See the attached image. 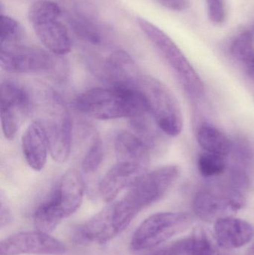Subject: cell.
<instances>
[{
	"label": "cell",
	"mask_w": 254,
	"mask_h": 255,
	"mask_svg": "<svg viewBox=\"0 0 254 255\" xmlns=\"http://www.w3.org/2000/svg\"><path fill=\"white\" fill-rule=\"evenodd\" d=\"M30 93L34 121L43 128L53 160L64 163L70 157L73 141V122L68 108L52 88L36 85Z\"/></svg>",
	"instance_id": "1"
},
{
	"label": "cell",
	"mask_w": 254,
	"mask_h": 255,
	"mask_svg": "<svg viewBox=\"0 0 254 255\" xmlns=\"http://www.w3.org/2000/svg\"><path fill=\"white\" fill-rule=\"evenodd\" d=\"M74 106L80 113L99 121L128 118L149 113L137 88L107 86L87 90L78 95Z\"/></svg>",
	"instance_id": "2"
},
{
	"label": "cell",
	"mask_w": 254,
	"mask_h": 255,
	"mask_svg": "<svg viewBox=\"0 0 254 255\" xmlns=\"http://www.w3.org/2000/svg\"><path fill=\"white\" fill-rule=\"evenodd\" d=\"M85 181L75 169L64 172L46 200L39 205L33 214L36 230L51 233L64 219L76 212L85 196Z\"/></svg>",
	"instance_id": "3"
},
{
	"label": "cell",
	"mask_w": 254,
	"mask_h": 255,
	"mask_svg": "<svg viewBox=\"0 0 254 255\" xmlns=\"http://www.w3.org/2000/svg\"><path fill=\"white\" fill-rule=\"evenodd\" d=\"M180 175L175 165L157 168L142 175L128 189L125 196L114 203L119 221L125 229L143 210L158 202L171 188Z\"/></svg>",
	"instance_id": "4"
},
{
	"label": "cell",
	"mask_w": 254,
	"mask_h": 255,
	"mask_svg": "<svg viewBox=\"0 0 254 255\" xmlns=\"http://www.w3.org/2000/svg\"><path fill=\"white\" fill-rule=\"evenodd\" d=\"M61 56L37 46L22 43L1 45L0 65L4 71L19 74L46 73L55 77L65 75V61Z\"/></svg>",
	"instance_id": "5"
},
{
	"label": "cell",
	"mask_w": 254,
	"mask_h": 255,
	"mask_svg": "<svg viewBox=\"0 0 254 255\" xmlns=\"http://www.w3.org/2000/svg\"><path fill=\"white\" fill-rule=\"evenodd\" d=\"M148 110L157 125L167 136H177L183 130L181 109L173 93L162 82L142 75L137 85Z\"/></svg>",
	"instance_id": "6"
},
{
	"label": "cell",
	"mask_w": 254,
	"mask_h": 255,
	"mask_svg": "<svg viewBox=\"0 0 254 255\" xmlns=\"http://www.w3.org/2000/svg\"><path fill=\"white\" fill-rule=\"evenodd\" d=\"M137 22L141 31L177 74L189 95L201 98L204 93V83L180 48L168 34L145 18L138 17Z\"/></svg>",
	"instance_id": "7"
},
{
	"label": "cell",
	"mask_w": 254,
	"mask_h": 255,
	"mask_svg": "<svg viewBox=\"0 0 254 255\" xmlns=\"http://www.w3.org/2000/svg\"><path fill=\"white\" fill-rule=\"evenodd\" d=\"M28 16L37 38L49 52L58 56L70 52L71 39L63 22L59 4L49 0L35 1L30 7Z\"/></svg>",
	"instance_id": "8"
},
{
	"label": "cell",
	"mask_w": 254,
	"mask_h": 255,
	"mask_svg": "<svg viewBox=\"0 0 254 255\" xmlns=\"http://www.w3.org/2000/svg\"><path fill=\"white\" fill-rule=\"evenodd\" d=\"M192 223L189 214L162 212L148 217L140 225L131 238L133 251L150 250L188 229Z\"/></svg>",
	"instance_id": "9"
},
{
	"label": "cell",
	"mask_w": 254,
	"mask_h": 255,
	"mask_svg": "<svg viewBox=\"0 0 254 255\" xmlns=\"http://www.w3.org/2000/svg\"><path fill=\"white\" fill-rule=\"evenodd\" d=\"M246 197L234 193L225 182L200 190L194 196L192 208L197 217L207 222L231 217L244 208Z\"/></svg>",
	"instance_id": "10"
},
{
	"label": "cell",
	"mask_w": 254,
	"mask_h": 255,
	"mask_svg": "<svg viewBox=\"0 0 254 255\" xmlns=\"http://www.w3.org/2000/svg\"><path fill=\"white\" fill-rule=\"evenodd\" d=\"M31 93L16 82L5 80L0 87V115L4 137L13 140L25 120L31 115Z\"/></svg>",
	"instance_id": "11"
},
{
	"label": "cell",
	"mask_w": 254,
	"mask_h": 255,
	"mask_svg": "<svg viewBox=\"0 0 254 255\" xmlns=\"http://www.w3.org/2000/svg\"><path fill=\"white\" fill-rule=\"evenodd\" d=\"M92 68L108 86L137 88L143 75L132 57L122 49L113 51L102 60L93 62Z\"/></svg>",
	"instance_id": "12"
},
{
	"label": "cell",
	"mask_w": 254,
	"mask_h": 255,
	"mask_svg": "<svg viewBox=\"0 0 254 255\" xmlns=\"http://www.w3.org/2000/svg\"><path fill=\"white\" fill-rule=\"evenodd\" d=\"M66 252L62 242L37 230L13 234L0 243V255H61Z\"/></svg>",
	"instance_id": "13"
},
{
	"label": "cell",
	"mask_w": 254,
	"mask_h": 255,
	"mask_svg": "<svg viewBox=\"0 0 254 255\" xmlns=\"http://www.w3.org/2000/svg\"><path fill=\"white\" fill-rule=\"evenodd\" d=\"M122 232L111 204L79 226L75 240L81 244H104Z\"/></svg>",
	"instance_id": "14"
},
{
	"label": "cell",
	"mask_w": 254,
	"mask_h": 255,
	"mask_svg": "<svg viewBox=\"0 0 254 255\" xmlns=\"http://www.w3.org/2000/svg\"><path fill=\"white\" fill-rule=\"evenodd\" d=\"M146 172V169L140 166L116 162L101 178L97 187V194L104 202L110 203L121 192L128 190L137 178Z\"/></svg>",
	"instance_id": "15"
},
{
	"label": "cell",
	"mask_w": 254,
	"mask_h": 255,
	"mask_svg": "<svg viewBox=\"0 0 254 255\" xmlns=\"http://www.w3.org/2000/svg\"><path fill=\"white\" fill-rule=\"evenodd\" d=\"M213 235L221 247L233 251L252 241L254 227L242 219L225 217L215 222Z\"/></svg>",
	"instance_id": "16"
},
{
	"label": "cell",
	"mask_w": 254,
	"mask_h": 255,
	"mask_svg": "<svg viewBox=\"0 0 254 255\" xmlns=\"http://www.w3.org/2000/svg\"><path fill=\"white\" fill-rule=\"evenodd\" d=\"M22 154L27 164L34 171H41L50 154L49 142L43 128L33 121L25 129L21 139Z\"/></svg>",
	"instance_id": "17"
},
{
	"label": "cell",
	"mask_w": 254,
	"mask_h": 255,
	"mask_svg": "<svg viewBox=\"0 0 254 255\" xmlns=\"http://www.w3.org/2000/svg\"><path fill=\"white\" fill-rule=\"evenodd\" d=\"M114 150L116 162L130 163L147 169L152 151L133 132H119L115 138Z\"/></svg>",
	"instance_id": "18"
},
{
	"label": "cell",
	"mask_w": 254,
	"mask_h": 255,
	"mask_svg": "<svg viewBox=\"0 0 254 255\" xmlns=\"http://www.w3.org/2000/svg\"><path fill=\"white\" fill-rule=\"evenodd\" d=\"M67 21L74 34L85 43L94 46L105 43V28L90 15L75 10L69 13Z\"/></svg>",
	"instance_id": "19"
},
{
	"label": "cell",
	"mask_w": 254,
	"mask_h": 255,
	"mask_svg": "<svg viewBox=\"0 0 254 255\" xmlns=\"http://www.w3.org/2000/svg\"><path fill=\"white\" fill-rule=\"evenodd\" d=\"M80 133L86 145L81 163L82 170L85 174L95 173L104 158L102 139L96 130L89 126L81 127Z\"/></svg>",
	"instance_id": "20"
},
{
	"label": "cell",
	"mask_w": 254,
	"mask_h": 255,
	"mask_svg": "<svg viewBox=\"0 0 254 255\" xmlns=\"http://www.w3.org/2000/svg\"><path fill=\"white\" fill-rule=\"evenodd\" d=\"M196 136L198 143L207 152L227 157L232 151L234 142L223 132L213 126H201Z\"/></svg>",
	"instance_id": "21"
},
{
	"label": "cell",
	"mask_w": 254,
	"mask_h": 255,
	"mask_svg": "<svg viewBox=\"0 0 254 255\" xmlns=\"http://www.w3.org/2000/svg\"><path fill=\"white\" fill-rule=\"evenodd\" d=\"M191 255H235L232 250L221 247L214 235L204 227H197L189 237Z\"/></svg>",
	"instance_id": "22"
},
{
	"label": "cell",
	"mask_w": 254,
	"mask_h": 255,
	"mask_svg": "<svg viewBox=\"0 0 254 255\" xmlns=\"http://www.w3.org/2000/svg\"><path fill=\"white\" fill-rule=\"evenodd\" d=\"M232 58L252 74H254V36L244 31L236 36L230 46Z\"/></svg>",
	"instance_id": "23"
},
{
	"label": "cell",
	"mask_w": 254,
	"mask_h": 255,
	"mask_svg": "<svg viewBox=\"0 0 254 255\" xmlns=\"http://www.w3.org/2000/svg\"><path fill=\"white\" fill-rule=\"evenodd\" d=\"M130 124L133 130L140 139L150 148L151 151L156 149L161 142L162 133L150 114L146 113L140 116L130 119Z\"/></svg>",
	"instance_id": "24"
},
{
	"label": "cell",
	"mask_w": 254,
	"mask_h": 255,
	"mask_svg": "<svg viewBox=\"0 0 254 255\" xmlns=\"http://www.w3.org/2000/svg\"><path fill=\"white\" fill-rule=\"evenodd\" d=\"M198 168L203 177L211 178L222 175L228 168V163L225 157L205 151L198 157Z\"/></svg>",
	"instance_id": "25"
},
{
	"label": "cell",
	"mask_w": 254,
	"mask_h": 255,
	"mask_svg": "<svg viewBox=\"0 0 254 255\" xmlns=\"http://www.w3.org/2000/svg\"><path fill=\"white\" fill-rule=\"evenodd\" d=\"M1 45L19 43L23 37L22 27L17 21L7 15H1Z\"/></svg>",
	"instance_id": "26"
},
{
	"label": "cell",
	"mask_w": 254,
	"mask_h": 255,
	"mask_svg": "<svg viewBox=\"0 0 254 255\" xmlns=\"http://www.w3.org/2000/svg\"><path fill=\"white\" fill-rule=\"evenodd\" d=\"M148 255H191L189 237L172 243Z\"/></svg>",
	"instance_id": "27"
},
{
	"label": "cell",
	"mask_w": 254,
	"mask_h": 255,
	"mask_svg": "<svg viewBox=\"0 0 254 255\" xmlns=\"http://www.w3.org/2000/svg\"><path fill=\"white\" fill-rule=\"evenodd\" d=\"M207 4L210 20L214 23H222L225 18L223 0H207Z\"/></svg>",
	"instance_id": "28"
},
{
	"label": "cell",
	"mask_w": 254,
	"mask_h": 255,
	"mask_svg": "<svg viewBox=\"0 0 254 255\" xmlns=\"http://www.w3.org/2000/svg\"><path fill=\"white\" fill-rule=\"evenodd\" d=\"M0 199H0V202H1V205H0V227L2 229L11 222L12 215L8 201H7V198L4 196L3 192L1 193V198Z\"/></svg>",
	"instance_id": "29"
},
{
	"label": "cell",
	"mask_w": 254,
	"mask_h": 255,
	"mask_svg": "<svg viewBox=\"0 0 254 255\" xmlns=\"http://www.w3.org/2000/svg\"><path fill=\"white\" fill-rule=\"evenodd\" d=\"M158 1L167 8L177 11L184 10L187 5L186 0H158Z\"/></svg>",
	"instance_id": "30"
},
{
	"label": "cell",
	"mask_w": 254,
	"mask_h": 255,
	"mask_svg": "<svg viewBox=\"0 0 254 255\" xmlns=\"http://www.w3.org/2000/svg\"><path fill=\"white\" fill-rule=\"evenodd\" d=\"M246 255H254V244L249 249Z\"/></svg>",
	"instance_id": "31"
},
{
	"label": "cell",
	"mask_w": 254,
	"mask_h": 255,
	"mask_svg": "<svg viewBox=\"0 0 254 255\" xmlns=\"http://www.w3.org/2000/svg\"></svg>",
	"instance_id": "32"
}]
</instances>
